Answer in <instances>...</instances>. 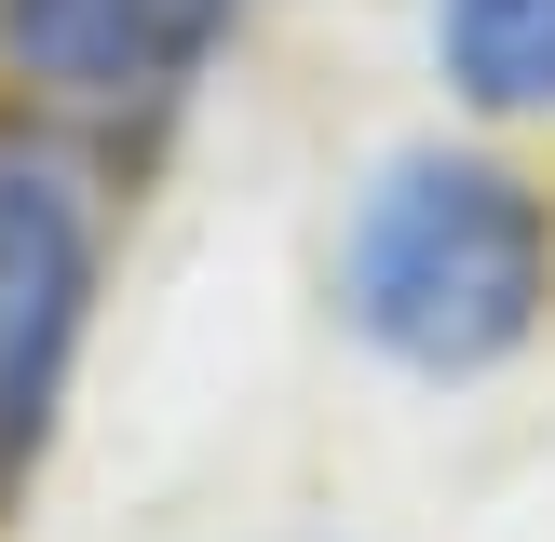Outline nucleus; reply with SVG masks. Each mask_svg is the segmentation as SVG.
Masks as SVG:
<instances>
[{
  "label": "nucleus",
  "instance_id": "3",
  "mask_svg": "<svg viewBox=\"0 0 555 542\" xmlns=\"http://www.w3.org/2000/svg\"><path fill=\"white\" fill-rule=\"evenodd\" d=\"M231 0H0V54L68 108H150L204 68Z\"/></svg>",
  "mask_w": 555,
  "mask_h": 542
},
{
  "label": "nucleus",
  "instance_id": "1",
  "mask_svg": "<svg viewBox=\"0 0 555 542\" xmlns=\"http://www.w3.org/2000/svg\"><path fill=\"white\" fill-rule=\"evenodd\" d=\"M339 298H352V325H366L393 366L461 379V366H502L542 325L555 231H542L529 177L421 150V163H393V177L366 190V217H352V244H339Z\"/></svg>",
  "mask_w": 555,
  "mask_h": 542
},
{
  "label": "nucleus",
  "instance_id": "4",
  "mask_svg": "<svg viewBox=\"0 0 555 542\" xmlns=\"http://www.w3.org/2000/svg\"><path fill=\"white\" fill-rule=\"evenodd\" d=\"M434 41L475 108H555V0H448Z\"/></svg>",
  "mask_w": 555,
  "mask_h": 542
},
{
  "label": "nucleus",
  "instance_id": "2",
  "mask_svg": "<svg viewBox=\"0 0 555 542\" xmlns=\"http://www.w3.org/2000/svg\"><path fill=\"white\" fill-rule=\"evenodd\" d=\"M81 298H95V217H81L68 163L0 136V475L54 434L81 352Z\"/></svg>",
  "mask_w": 555,
  "mask_h": 542
}]
</instances>
